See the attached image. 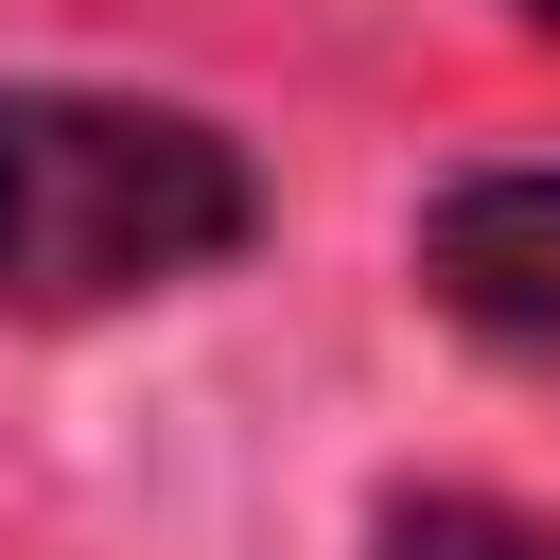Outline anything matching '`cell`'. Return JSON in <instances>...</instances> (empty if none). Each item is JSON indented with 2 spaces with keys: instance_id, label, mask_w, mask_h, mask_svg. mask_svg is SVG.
<instances>
[{
  "instance_id": "cell-3",
  "label": "cell",
  "mask_w": 560,
  "mask_h": 560,
  "mask_svg": "<svg viewBox=\"0 0 560 560\" xmlns=\"http://www.w3.org/2000/svg\"><path fill=\"white\" fill-rule=\"evenodd\" d=\"M385 560H560V525H525V508H490V490H420V508L385 525Z\"/></svg>"
},
{
  "instance_id": "cell-4",
  "label": "cell",
  "mask_w": 560,
  "mask_h": 560,
  "mask_svg": "<svg viewBox=\"0 0 560 560\" xmlns=\"http://www.w3.org/2000/svg\"><path fill=\"white\" fill-rule=\"evenodd\" d=\"M525 18H542V35H560V0H525Z\"/></svg>"
},
{
  "instance_id": "cell-1",
  "label": "cell",
  "mask_w": 560,
  "mask_h": 560,
  "mask_svg": "<svg viewBox=\"0 0 560 560\" xmlns=\"http://www.w3.org/2000/svg\"><path fill=\"white\" fill-rule=\"evenodd\" d=\"M245 245V158L175 105L0 88V315H105Z\"/></svg>"
},
{
  "instance_id": "cell-2",
  "label": "cell",
  "mask_w": 560,
  "mask_h": 560,
  "mask_svg": "<svg viewBox=\"0 0 560 560\" xmlns=\"http://www.w3.org/2000/svg\"><path fill=\"white\" fill-rule=\"evenodd\" d=\"M420 280H438L472 332H508V350H560V175H472V192H438V228H420Z\"/></svg>"
}]
</instances>
